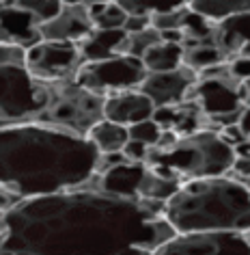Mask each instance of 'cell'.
<instances>
[{"mask_svg": "<svg viewBox=\"0 0 250 255\" xmlns=\"http://www.w3.org/2000/svg\"><path fill=\"white\" fill-rule=\"evenodd\" d=\"M127 134H130V141L143 143L147 147H156L160 136H162V128H160L153 119L140 121V124H134L127 128Z\"/></svg>", "mask_w": 250, "mask_h": 255, "instance_id": "83f0119b", "label": "cell"}, {"mask_svg": "<svg viewBox=\"0 0 250 255\" xmlns=\"http://www.w3.org/2000/svg\"><path fill=\"white\" fill-rule=\"evenodd\" d=\"M162 212L160 201L93 188L33 197L7 214L0 255H125L134 247L153 253L177 236Z\"/></svg>", "mask_w": 250, "mask_h": 255, "instance_id": "6da1fadb", "label": "cell"}, {"mask_svg": "<svg viewBox=\"0 0 250 255\" xmlns=\"http://www.w3.org/2000/svg\"><path fill=\"white\" fill-rule=\"evenodd\" d=\"M104 102L106 95L88 91L74 80L56 82L50 85V102L35 124L54 126L86 136L88 130L104 119Z\"/></svg>", "mask_w": 250, "mask_h": 255, "instance_id": "5b68a950", "label": "cell"}, {"mask_svg": "<svg viewBox=\"0 0 250 255\" xmlns=\"http://www.w3.org/2000/svg\"><path fill=\"white\" fill-rule=\"evenodd\" d=\"M190 11L203 15L205 20L220 24L224 20L250 11V0H190Z\"/></svg>", "mask_w": 250, "mask_h": 255, "instance_id": "ffe728a7", "label": "cell"}, {"mask_svg": "<svg viewBox=\"0 0 250 255\" xmlns=\"http://www.w3.org/2000/svg\"><path fill=\"white\" fill-rule=\"evenodd\" d=\"M179 188H181V182L164 177V175H160L153 169L147 167L145 175H143V182H140V186H138V201L166 203Z\"/></svg>", "mask_w": 250, "mask_h": 255, "instance_id": "7402d4cb", "label": "cell"}, {"mask_svg": "<svg viewBox=\"0 0 250 255\" xmlns=\"http://www.w3.org/2000/svg\"><path fill=\"white\" fill-rule=\"evenodd\" d=\"M22 201L24 199L15 193V190H11L9 186H0V212L2 214H9L11 210H15Z\"/></svg>", "mask_w": 250, "mask_h": 255, "instance_id": "d6a6232c", "label": "cell"}, {"mask_svg": "<svg viewBox=\"0 0 250 255\" xmlns=\"http://www.w3.org/2000/svg\"><path fill=\"white\" fill-rule=\"evenodd\" d=\"M125 37H127V33L123 28L121 30L93 28V33L88 35L84 41L78 43L82 61L95 63V61H106V59H112V56H119Z\"/></svg>", "mask_w": 250, "mask_h": 255, "instance_id": "e0dca14e", "label": "cell"}, {"mask_svg": "<svg viewBox=\"0 0 250 255\" xmlns=\"http://www.w3.org/2000/svg\"><path fill=\"white\" fill-rule=\"evenodd\" d=\"M214 43L224 54L227 63L237 59V56L250 59V11L216 24Z\"/></svg>", "mask_w": 250, "mask_h": 255, "instance_id": "2e32d148", "label": "cell"}, {"mask_svg": "<svg viewBox=\"0 0 250 255\" xmlns=\"http://www.w3.org/2000/svg\"><path fill=\"white\" fill-rule=\"evenodd\" d=\"M222 63H227V59H224V54L218 50L214 41H205V43L183 41V65L194 69L196 74L216 65H222Z\"/></svg>", "mask_w": 250, "mask_h": 255, "instance_id": "44dd1931", "label": "cell"}, {"mask_svg": "<svg viewBox=\"0 0 250 255\" xmlns=\"http://www.w3.org/2000/svg\"><path fill=\"white\" fill-rule=\"evenodd\" d=\"M97 160L86 136L46 124L0 126V186L22 199L86 188Z\"/></svg>", "mask_w": 250, "mask_h": 255, "instance_id": "7a4b0ae2", "label": "cell"}, {"mask_svg": "<svg viewBox=\"0 0 250 255\" xmlns=\"http://www.w3.org/2000/svg\"><path fill=\"white\" fill-rule=\"evenodd\" d=\"M61 2H63V0H61Z\"/></svg>", "mask_w": 250, "mask_h": 255, "instance_id": "ee69618b", "label": "cell"}, {"mask_svg": "<svg viewBox=\"0 0 250 255\" xmlns=\"http://www.w3.org/2000/svg\"><path fill=\"white\" fill-rule=\"evenodd\" d=\"M229 74L237 82H246L250 78V59L248 56H237V59L229 61Z\"/></svg>", "mask_w": 250, "mask_h": 255, "instance_id": "4dcf8cb0", "label": "cell"}, {"mask_svg": "<svg viewBox=\"0 0 250 255\" xmlns=\"http://www.w3.org/2000/svg\"><path fill=\"white\" fill-rule=\"evenodd\" d=\"M4 232H7V214L0 212V236H2Z\"/></svg>", "mask_w": 250, "mask_h": 255, "instance_id": "60d3db41", "label": "cell"}, {"mask_svg": "<svg viewBox=\"0 0 250 255\" xmlns=\"http://www.w3.org/2000/svg\"><path fill=\"white\" fill-rule=\"evenodd\" d=\"M121 154L125 156L127 162H145L147 154H149V147L143 145V143H136V141H127Z\"/></svg>", "mask_w": 250, "mask_h": 255, "instance_id": "1f68e13d", "label": "cell"}, {"mask_svg": "<svg viewBox=\"0 0 250 255\" xmlns=\"http://www.w3.org/2000/svg\"><path fill=\"white\" fill-rule=\"evenodd\" d=\"M181 33L185 37V41H192V43L214 41L216 24L205 20L203 15L194 13V11L185 9V15H183V22H181Z\"/></svg>", "mask_w": 250, "mask_h": 255, "instance_id": "d4e9b609", "label": "cell"}, {"mask_svg": "<svg viewBox=\"0 0 250 255\" xmlns=\"http://www.w3.org/2000/svg\"><path fill=\"white\" fill-rule=\"evenodd\" d=\"M99 2H108V0H63V4H82V7H93Z\"/></svg>", "mask_w": 250, "mask_h": 255, "instance_id": "ab89813d", "label": "cell"}, {"mask_svg": "<svg viewBox=\"0 0 250 255\" xmlns=\"http://www.w3.org/2000/svg\"><path fill=\"white\" fill-rule=\"evenodd\" d=\"M88 15H91L93 28H101V30H121L127 20V13L112 0L88 7Z\"/></svg>", "mask_w": 250, "mask_h": 255, "instance_id": "cb8c5ba5", "label": "cell"}, {"mask_svg": "<svg viewBox=\"0 0 250 255\" xmlns=\"http://www.w3.org/2000/svg\"><path fill=\"white\" fill-rule=\"evenodd\" d=\"M156 43H160V33L156 28H145L140 33H132L125 37L123 46H121V54L134 56V59H143V54L149 48H153Z\"/></svg>", "mask_w": 250, "mask_h": 255, "instance_id": "484cf974", "label": "cell"}, {"mask_svg": "<svg viewBox=\"0 0 250 255\" xmlns=\"http://www.w3.org/2000/svg\"><path fill=\"white\" fill-rule=\"evenodd\" d=\"M235 160L233 147L218 136L214 130H201L196 134L179 138L166 149L149 147L145 164L156 173L177 182L201 180V177L227 175Z\"/></svg>", "mask_w": 250, "mask_h": 255, "instance_id": "277c9868", "label": "cell"}, {"mask_svg": "<svg viewBox=\"0 0 250 255\" xmlns=\"http://www.w3.org/2000/svg\"><path fill=\"white\" fill-rule=\"evenodd\" d=\"M218 136L222 138L224 143L229 145V147H237V145H242V143H246V136H244V132L240 130V126L233 124V126H227V128H222V130H218Z\"/></svg>", "mask_w": 250, "mask_h": 255, "instance_id": "836d02e7", "label": "cell"}, {"mask_svg": "<svg viewBox=\"0 0 250 255\" xmlns=\"http://www.w3.org/2000/svg\"><path fill=\"white\" fill-rule=\"evenodd\" d=\"M185 9H188V7L177 9V11H168V13H156V15H151V28H156L158 33H162V30H172V28L181 30V22H183Z\"/></svg>", "mask_w": 250, "mask_h": 255, "instance_id": "f1b7e54d", "label": "cell"}, {"mask_svg": "<svg viewBox=\"0 0 250 255\" xmlns=\"http://www.w3.org/2000/svg\"><path fill=\"white\" fill-rule=\"evenodd\" d=\"M9 65L26 67V50L13 46V43H0V67Z\"/></svg>", "mask_w": 250, "mask_h": 255, "instance_id": "f546056e", "label": "cell"}, {"mask_svg": "<svg viewBox=\"0 0 250 255\" xmlns=\"http://www.w3.org/2000/svg\"><path fill=\"white\" fill-rule=\"evenodd\" d=\"M196 80H198V74L194 69L181 65V67L172 69V72L147 74V78L138 87V91L145 93L156 108L175 106L185 100V95L194 87Z\"/></svg>", "mask_w": 250, "mask_h": 255, "instance_id": "8fae6325", "label": "cell"}, {"mask_svg": "<svg viewBox=\"0 0 250 255\" xmlns=\"http://www.w3.org/2000/svg\"><path fill=\"white\" fill-rule=\"evenodd\" d=\"M240 100H242L244 108L250 106V78H248L246 82H242V85H240Z\"/></svg>", "mask_w": 250, "mask_h": 255, "instance_id": "f35d334b", "label": "cell"}, {"mask_svg": "<svg viewBox=\"0 0 250 255\" xmlns=\"http://www.w3.org/2000/svg\"><path fill=\"white\" fill-rule=\"evenodd\" d=\"M117 2L127 15H156V13H168L190 4V0H112Z\"/></svg>", "mask_w": 250, "mask_h": 255, "instance_id": "603a6c76", "label": "cell"}, {"mask_svg": "<svg viewBox=\"0 0 250 255\" xmlns=\"http://www.w3.org/2000/svg\"><path fill=\"white\" fill-rule=\"evenodd\" d=\"M151 119L162 130H168L172 134H177L179 138L196 134L201 130H207V117L203 115L196 102H192V100H183L175 106L156 108Z\"/></svg>", "mask_w": 250, "mask_h": 255, "instance_id": "9a60e30c", "label": "cell"}, {"mask_svg": "<svg viewBox=\"0 0 250 255\" xmlns=\"http://www.w3.org/2000/svg\"><path fill=\"white\" fill-rule=\"evenodd\" d=\"M235 177H250V154L248 156H235L233 167L229 171Z\"/></svg>", "mask_w": 250, "mask_h": 255, "instance_id": "d590c367", "label": "cell"}, {"mask_svg": "<svg viewBox=\"0 0 250 255\" xmlns=\"http://www.w3.org/2000/svg\"><path fill=\"white\" fill-rule=\"evenodd\" d=\"M50 102V85L39 82L26 67H0V126L35 124Z\"/></svg>", "mask_w": 250, "mask_h": 255, "instance_id": "8992f818", "label": "cell"}, {"mask_svg": "<svg viewBox=\"0 0 250 255\" xmlns=\"http://www.w3.org/2000/svg\"><path fill=\"white\" fill-rule=\"evenodd\" d=\"M39 41V22L28 11L17 9L13 0L0 4V43H13L22 50H30Z\"/></svg>", "mask_w": 250, "mask_h": 255, "instance_id": "4fadbf2b", "label": "cell"}, {"mask_svg": "<svg viewBox=\"0 0 250 255\" xmlns=\"http://www.w3.org/2000/svg\"><path fill=\"white\" fill-rule=\"evenodd\" d=\"M143 65L147 74H162L183 65V46L179 43H164L160 41L143 54Z\"/></svg>", "mask_w": 250, "mask_h": 255, "instance_id": "ac0fdd59", "label": "cell"}, {"mask_svg": "<svg viewBox=\"0 0 250 255\" xmlns=\"http://www.w3.org/2000/svg\"><path fill=\"white\" fill-rule=\"evenodd\" d=\"M86 138L97 147L99 154H117V151H123L125 143L130 141V134H127V128L101 119L88 130Z\"/></svg>", "mask_w": 250, "mask_h": 255, "instance_id": "d6986e66", "label": "cell"}, {"mask_svg": "<svg viewBox=\"0 0 250 255\" xmlns=\"http://www.w3.org/2000/svg\"><path fill=\"white\" fill-rule=\"evenodd\" d=\"M160 41H164V43H179V46H183L185 37H183V33L179 28H172V30H162V33H160Z\"/></svg>", "mask_w": 250, "mask_h": 255, "instance_id": "8d00e7d4", "label": "cell"}, {"mask_svg": "<svg viewBox=\"0 0 250 255\" xmlns=\"http://www.w3.org/2000/svg\"><path fill=\"white\" fill-rule=\"evenodd\" d=\"M151 26V17L149 15H127V20L123 24V30L127 35L132 33H140V30Z\"/></svg>", "mask_w": 250, "mask_h": 255, "instance_id": "e575fe53", "label": "cell"}, {"mask_svg": "<svg viewBox=\"0 0 250 255\" xmlns=\"http://www.w3.org/2000/svg\"><path fill=\"white\" fill-rule=\"evenodd\" d=\"M84 65L78 43L67 41H39L35 48L26 50L28 74L46 85L76 80V74Z\"/></svg>", "mask_w": 250, "mask_h": 255, "instance_id": "9c48e42d", "label": "cell"}, {"mask_svg": "<svg viewBox=\"0 0 250 255\" xmlns=\"http://www.w3.org/2000/svg\"><path fill=\"white\" fill-rule=\"evenodd\" d=\"M2 2H7V0H0V4H2Z\"/></svg>", "mask_w": 250, "mask_h": 255, "instance_id": "7bdbcfd3", "label": "cell"}, {"mask_svg": "<svg viewBox=\"0 0 250 255\" xmlns=\"http://www.w3.org/2000/svg\"><path fill=\"white\" fill-rule=\"evenodd\" d=\"M13 4L17 9L28 11V13L39 22V26L59 15V11L63 7L61 0H13Z\"/></svg>", "mask_w": 250, "mask_h": 255, "instance_id": "4316f807", "label": "cell"}, {"mask_svg": "<svg viewBox=\"0 0 250 255\" xmlns=\"http://www.w3.org/2000/svg\"><path fill=\"white\" fill-rule=\"evenodd\" d=\"M151 255H250V242L240 232L177 234Z\"/></svg>", "mask_w": 250, "mask_h": 255, "instance_id": "30bf717a", "label": "cell"}, {"mask_svg": "<svg viewBox=\"0 0 250 255\" xmlns=\"http://www.w3.org/2000/svg\"><path fill=\"white\" fill-rule=\"evenodd\" d=\"M153 113H156V106L138 89L106 95V102H104V119L123 128H130L134 124L151 119Z\"/></svg>", "mask_w": 250, "mask_h": 255, "instance_id": "5bb4252c", "label": "cell"}, {"mask_svg": "<svg viewBox=\"0 0 250 255\" xmlns=\"http://www.w3.org/2000/svg\"><path fill=\"white\" fill-rule=\"evenodd\" d=\"M237 126H240V130L244 132L246 141H250V106H246L242 111V117H240V121H237Z\"/></svg>", "mask_w": 250, "mask_h": 255, "instance_id": "74e56055", "label": "cell"}, {"mask_svg": "<svg viewBox=\"0 0 250 255\" xmlns=\"http://www.w3.org/2000/svg\"><path fill=\"white\" fill-rule=\"evenodd\" d=\"M93 33V22L88 15V7L82 4H63L59 15L41 24V41H67L80 43Z\"/></svg>", "mask_w": 250, "mask_h": 255, "instance_id": "7c38bea8", "label": "cell"}, {"mask_svg": "<svg viewBox=\"0 0 250 255\" xmlns=\"http://www.w3.org/2000/svg\"><path fill=\"white\" fill-rule=\"evenodd\" d=\"M162 216L177 234L248 232L250 190L229 175L183 182Z\"/></svg>", "mask_w": 250, "mask_h": 255, "instance_id": "3957f363", "label": "cell"}, {"mask_svg": "<svg viewBox=\"0 0 250 255\" xmlns=\"http://www.w3.org/2000/svg\"><path fill=\"white\" fill-rule=\"evenodd\" d=\"M244 238H246V240L250 242V229H248V232H244Z\"/></svg>", "mask_w": 250, "mask_h": 255, "instance_id": "b9f144b4", "label": "cell"}, {"mask_svg": "<svg viewBox=\"0 0 250 255\" xmlns=\"http://www.w3.org/2000/svg\"><path fill=\"white\" fill-rule=\"evenodd\" d=\"M147 78V69L140 59L134 56H112L106 61H95L84 63L80 72L76 74V80L80 87L88 89L99 95H112L121 91H130V89H138Z\"/></svg>", "mask_w": 250, "mask_h": 255, "instance_id": "52a82bcc", "label": "cell"}, {"mask_svg": "<svg viewBox=\"0 0 250 255\" xmlns=\"http://www.w3.org/2000/svg\"><path fill=\"white\" fill-rule=\"evenodd\" d=\"M240 85L229 74V63L216 65L198 74V80L188 91L185 100L196 102L207 119L224 117V115H240L244 104L240 100Z\"/></svg>", "mask_w": 250, "mask_h": 255, "instance_id": "ba28073f", "label": "cell"}]
</instances>
